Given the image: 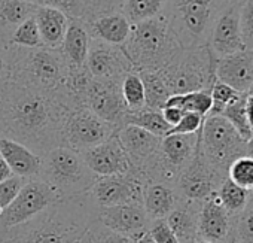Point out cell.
I'll list each match as a JSON object with an SVG mask.
<instances>
[{"instance_id": "1", "label": "cell", "mask_w": 253, "mask_h": 243, "mask_svg": "<svg viewBox=\"0 0 253 243\" xmlns=\"http://www.w3.org/2000/svg\"><path fill=\"white\" fill-rule=\"evenodd\" d=\"M70 110L58 93L14 79L0 82V136L26 145L39 157L64 146L63 130Z\"/></svg>"}, {"instance_id": "2", "label": "cell", "mask_w": 253, "mask_h": 243, "mask_svg": "<svg viewBox=\"0 0 253 243\" xmlns=\"http://www.w3.org/2000/svg\"><path fill=\"white\" fill-rule=\"evenodd\" d=\"M97 210L89 191L61 198L33 219L0 230V243H78Z\"/></svg>"}, {"instance_id": "3", "label": "cell", "mask_w": 253, "mask_h": 243, "mask_svg": "<svg viewBox=\"0 0 253 243\" xmlns=\"http://www.w3.org/2000/svg\"><path fill=\"white\" fill-rule=\"evenodd\" d=\"M121 48L134 70H161L183 49L163 14L133 24Z\"/></svg>"}, {"instance_id": "4", "label": "cell", "mask_w": 253, "mask_h": 243, "mask_svg": "<svg viewBox=\"0 0 253 243\" xmlns=\"http://www.w3.org/2000/svg\"><path fill=\"white\" fill-rule=\"evenodd\" d=\"M229 0H167L163 15L167 18L183 49L209 44L214 21Z\"/></svg>"}, {"instance_id": "5", "label": "cell", "mask_w": 253, "mask_h": 243, "mask_svg": "<svg viewBox=\"0 0 253 243\" xmlns=\"http://www.w3.org/2000/svg\"><path fill=\"white\" fill-rule=\"evenodd\" d=\"M70 75V67L60 48H21L12 45L11 79L41 90L58 93Z\"/></svg>"}, {"instance_id": "6", "label": "cell", "mask_w": 253, "mask_h": 243, "mask_svg": "<svg viewBox=\"0 0 253 243\" xmlns=\"http://www.w3.org/2000/svg\"><path fill=\"white\" fill-rule=\"evenodd\" d=\"M38 178L55 188L61 198H66L88 193L97 175L91 172L79 152L58 146L42 157Z\"/></svg>"}, {"instance_id": "7", "label": "cell", "mask_w": 253, "mask_h": 243, "mask_svg": "<svg viewBox=\"0 0 253 243\" xmlns=\"http://www.w3.org/2000/svg\"><path fill=\"white\" fill-rule=\"evenodd\" d=\"M216 57L209 45L182 52L164 69L158 70L171 94H186L200 90H210L216 81Z\"/></svg>"}, {"instance_id": "8", "label": "cell", "mask_w": 253, "mask_h": 243, "mask_svg": "<svg viewBox=\"0 0 253 243\" xmlns=\"http://www.w3.org/2000/svg\"><path fill=\"white\" fill-rule=\"evenodd\" d=\"M200 148L206 161L223 178L234 160L247 155V142L222 115L204 116L200 129Z\"/></svg>"}, {"instance_id": "9", "label": "cell", "mask_w": 253, "mask_h": 243, "mask_svg": "<svg viewBox=\"0 0 253 243\" xmlns=\"http://www.w3.org/2000/svg\"><path fill=\"white\" fill-rule=\"evenodd\" d=\"M58 200H61L58 191L41 178L26 181L18 195L0 213V230L33 219Z\"/></svg>"}, {"instance_id": "10", "label": "cell", "mask_w": 253, "mask_h": 243, "mask_svg": "<svg viewBox=\"0 0 253 243\" xmlns=\"http://www.w3.org/2000/svg\"><path fill=\"white\" fill-rule=\"evenodd\" d=\"M118 127L101 119L89 109L76 107L66 118L63 130L64 146L76 152H84L110 139Z\"/></svg>"}, {"instance_id": "11", "label": "cell", "mask_w": 253, "mask_h": 243, "mask_svg": "<svg viewBox=\"0 0 253 243\" xmlns=\"http://www.w3.org/2000/svg\"><path fill=\"white\" fill-rule=\"evenodd\" d=\"M119 81L89 78L81 98L82 107L89 109L115 127H122L128 109L122 98Z\"/></svg>"}, {"instance_id": "12", "label": "cell", "mask_w": 253, "mask_h": 243, "mask_svg": "<svg viewBox=\"0 0 253 243\" xmlns=\"http://www.w3.org/2000/svg\"><path fill=\"white\" fill-rule=\"evenodd\" d=\"M145 185L146 182L136 172L97 176L89 190V195L98 209L126 203H142Z\"/></svg>"}, {"instance_id": "13", "label": "cell", "mask_w": 253, "mask_h": 243, "mask_svg": "<svg viewBox=\"0 0 253 243\" xmlns=\"http://www.w3.org/2000/svg\"><path fill=\"white\" fill-rule=\"evenodd\" d=\"M225 178L220 176L203 157L200 142L191 163L179 173L174 188L180 200L203 201L217 191Z\"/></svg>"}, {"instance_id": "14", "label": "cell", "mask_w": 253, "mask_h": 243, "mask_svg": "<svg viewBox=\"0 0 253 243\" xmlns=\"http://www.w3.org/2000/svg\"><path fill=\"white\" fill-rule=\"evenodd\" d=\"M86 69L92 78L119 82H122L128 73L134 72L133 64L121 47L109 45L97 39H91L89 42Z\"/></svg>"}, {"instance_id": "15", "label": "cell", "mask_w": 253, "mask_h": 243, "mask_svg": "<svg viewBox=\"0 0 253 243\" xmlns=\"http://www.w3.org/2000/svg\"><path fill=\"white\" fill-rule=\"evenodd\" d=\"M238 3L240 0H229L213 24L207 45L216 58L246 49L240 29Z\"/></svg>"}, {"instance_id": "16", "label": "cell", "mask_w": 253, "mask_h": 243, "mask_svg": "<svg viewBox=\"0 0 253 243\" xmlns=\"http://www.w3.org/2000/svg\"><path fill=\"white\" fill-rule=\"evenodd\" d=\"M98 221L109 230L136 240L146 233L151 225L142 203H126L110 207H100L97 210Z\"/></svg>"}, {"instance_id": "17", "label": "cell", "mask_w": 253, "mask_h": 243, "mask_svg": "<svg viewBox=\"0 0 253 243\" xmlns=\"http://www.w3.org/2000/svg\"><path fill=\"white\" fill-rule=\"evenodd\" d=\"M116 138L131 163L133 172H142L157 157L163 139L133 124L119 127Z\"/></svg>"}, {"instance_id": "18", "label": "cell", "mask_w": 253, "mask_h": 243, "mask_svg": "<svg viewBox=\"0 0 253 243\" xmlns=\"http://www.w3.org/2000/svg\"><path fill=\"white\" fill-rule=\"evenodd\" d=\"M79 154L85 161V164L97 176L121 175L133 170L128 157H126L125 151L122 149L116 138V133L106 142Z\"/></svg>"}, {"instance_id": "19", "label": "cell", "mask_w": 253, "mask_h": 243, "mask_svg": "<svg viewBox=\"0 0 253 243\" xmlns=\"http://www.w3.org/2000/svg\"><path fill=\"white\" fill-rule=\"evenodd\" d=\"M216 79L232 87L238 93L253 90V51H240L216 58Z\"/></svg>"}, {"instance_id": "20", "label": "cell", "mask_w": 253, "mask_h": 243, "mask_svg": "<svg viewBox=\"0 0 253 243\" xmlns=\"http://www.w3.org/2000/svg\"><path fill=\"white\" fill-rule=\"evenodd\" d=\"M232 216L222 206L217 193L203 200L198 215V239L213 243H225Z\"/></svg>"}, {"instance_id": "21", "label": "cell", "mask_w": 253, "mask_h": 243, "mask_svg": "<svg viewBox=\"0 0 253 243\" xmlns=\"http://www.w3.org/2000/svg\"><path fill=\"white\" fill-rule=\"evenodd\" d=\"M82 23L85 24L91 39H97L115 47H122L125 44L133 26L121 11L100 14Z\"/></svg>"}, {"instance_id": "22", "label": "cell", "mask_w": 253, "mask_h": 243, "mask_svg": "<svg viewBox=\"0 0 253 243\" xmlns=\"http://www.w3.org/2000/svg\"><path fill=\"white\" fill-rule=\"evenodd\" d=\"M0 154L9 166L12 175L26 181L39 176L42 157L35 154L26 145L0 136Z\"/></svg>"}, {"instance_id": "23", "label": "cell", "mask_w": 253, "mask_h": 243, "mask_svg": "<svg viewBox=\"0 0 253 243\" xmlns=\"http://www.w3.org/2000/svg\"><path fill=\"white\" fill-rule=\"evenodd\" d=\"M203 201L179 200L177 206L167 215L166 221L179 243H195L198 240V215Z\"/></svg>"}, {"instance_id": "24", "label": "cell", "mask_w": 253, "mask_h": 243, "mask_svg": "<svg viewBox=\"0 0 253 243\" xmlns=\"http://www.w3.org/2000/svg\"><path fill=\"white\" fill-rule=\"evenodd\" d=\"M91 36L81 20H70L63 44L60 47L70 70H81L86 67V57Z\"/></svg>"}, {"instance_id": "25", "label": "cell", "mask_w": 253, "mask_h": 243, "mask_svg": "<svg viewBox=\"0 0 253 243\" xmlns=\"http://www.w3.org/2000/svg\"><path fill=\"white\" fill-rule=\"evenodd\" d=\"M179 195L174 185L166 182H149L143 191V207L151 221L166 219L167 215L177 206Z\"/></svg>"}, {"instance_id": "26", "label": "cell", "mask_w": 253, "mask_h": 243, "mask_svg": "<svg viewBox=\"0 0 253 243\" xmlns=\"http://www.w3.org/2000/svg\"><path fill=\"white\" fill-rule=\"evenodd\" d=\"M33 17L39 29L42 45L46 48H60L70 18L55 8H36Z\"/></svg>"}, {"instance_id": "27", "label": "cell", "mask_w": 253, "mask_h": 243, "mask_svg": "<svg viewBox=\"0 0 253 243\" xmlns=\"http://www.w3.org/2000/svg\"><path fill=\"white\" fill-rule=\"evenodd\" d=\"M36 11L26 0H0V38L9 42L14 30Z\"/></svg>"}, {"instance_id": "28", "label": "cell", "mask_w": 253, "mask_h": 243, "mask_svg": "<svg viewBox=\"0 0 253 243\" xmlns=\"http://www.w3.org/2000/svg\"><path fill=\"white\" fill-rule=\"evenodd\" d=\"M145 87V107L163 110L167 98L171 96L167 84L158 70H136Z\"/></svg>"}, {"instance_id": "29", "label": "cell", "mask_w": 253, "mask_h": 243, "mask_svg": "<svg viewBox=\"0 0 253 243\" xmlns=\"http://www.w3.org/2000/svg\"><path fill=\"white\" fill-rule=\"evenodd\" d=\"M125 124L137 126L158 138H164L166 135H169V132L171 129L167 121L164 119L161 110H154V109H148V107H143L136 112H128L124 121V126Z\"/></svg>"}, {"instance_id": "30", "label": "cell", "mask_w": 253, "mask_h": 243, "mask_svg": "<svg viewBox=\"0 0 253 243\" xmlns=\"http://www.w3.org/2000/svg\"><path fill=\"white\" fill-rule=\"evenodd\" d=\"M164 106L179 107L183 112H194L201 116H207L211 109L210 90H200L186 94H171Z\"/></svg>"}, {"instance_id": "31", "label": "cell", "mask_w": 253, "mask_h": 243, "mask_svg": "<svg viewBox=\"0 0 253 243\" xmlns=\"http://www.w3.org/2000/svg\"><path fill=\"white\" fill-rule=\"evenodd\" d=\"M225 243H253V191L247 206L232 216Z\"/></svg>"}, {"instance_id": "32", "label": "cell", "mask_w": 253, "mask_h": 243, "mask_svg": "<svg viewBox=\"0 0 253 243\" xmlns=\"http://www.w3.org/2000/svg\"><path fill=\"white\" fill-rule=\"evenodd\" d=\"M167 0H124L121 12L131 24L154 18L163 14Z\"/></svg>"}, {"instance_id": "33", "label": "cell", "mask_w": 253, "mask_h": 243, "mask_svg": "<svg viewBox=\"0 0 253 243\" xmlns=\"http://www.w3.org/2000/svg\"><path fill=\"white\" fill-rule=\"evenodd\" d=\"M216 193H217V197H219L222 206L226 209V212L231 216L240 213L247 206L250 195H252V191H247V190L235 185L228 178H225L222 181V184L219 185Z\"/></svg>"}, {"instance_id": "34", "label": "cell", "mask_w": 253, "mask_h": 243, "mask_svg": "<svg viewBox=\"0 0 253 243\" xmlns=\"http://www.w3.org/2000/svg\"><path fill=\"white\" fill-rule=\"evenodd\" d=\"M121 93L128 112H136L145 107V87L136 70L122 79Z\"/></svg>"}, {"instance_id": "35", "label": "cell", "mask_w": 253, "mask_h": 243, "mask_svg": "<svg viewBox=\"0 0 253 243\" xmlns=\"http://www.w3.org/2000/svg\"><path fill=\"white\" fill-rule=\"evenodd\" d=\"M222 116L229 121V124L237 130V133L243 138V141L247 142L253 136V132L247 123V116H246V93H243L238 100L226 106L225 110L222 112Z\"/></svg>"}, {"instance_id": "36", "label": "cell", "mask_w": 253, "mask_h": 243, "mask_svg": "<svg viewBox=\"0 0 253 243\" xmlns=\"http://www.w3.org/2000/svg\"><path fill=\"white\" fill-rule=\"evenodd\" d=\"M78 243H134V240L109 230L95 218Z\"/></svg>"}, {"instance_id": "37", "label": "cell", "mask_w": 253, "mask_h": 243, "mask_svg": "<svg viewBox=\"0 0 253 243\" xmlns=\"http://www.w3.org/2000/svg\"><path fill=\"white\" fill-rule=\"evenodd\" d=\"M226 178L235 185L247 191H253V157L243 155L234 160L228 167Z\"/></svg>"}, {"instance_id": "38", "label": "cell", "mask_w": 253, "mask_h": 243, "mask_svg": "<svg viewBox=\"0 0 253 243\" xmlns=\"http://www.w3.org/2000/svg\"><path fill=\"white\" fill-rule=\"evenodd\" d=\"M9 44L15 45V47H21V48H38V47H43L42 45V39L39 35V29L36 24L35 17L32 15L30 18H27L26 21H23L12 33Z\"/></svg>"}, {"instance_id": "39", "label": "cell", "mask_w": 253, "mask_h": 243, "mask_svg": "<svg viewBox=\"0 0 253 243\" xmlns=\"http://www.w3.org/2000/svg\"><path fill=\"white\" fill-rule=\"evenodd\" d=\"M210 94H211V109L209 115H222L225 107L234 103L235 100H238L243 93H238L232 87L216 79L210 88Z\"/></svg>"}, {"instance_id": "40", "label": "cell", "mask_w": 253, "mask_h": 243, "mask_svg": "<svg viewBox=\"0 0 253 243\" xmlns=\"http://www.w3.org/2000/svg\"><path fill=\"white\" fill-rule=\"evenodd\" d=\"M36 8H55L64 12L70 20H84L85 5L84 0H26Z\"/></svg>"}, {"instance_id": "41", "label": "cell", "mask_w": 253, "mask_h": 243, "mask_svg": "<svg viewBox=\"0 0 253 243\" xmlns=\"http://www.w3.org/2000/svg\"><path fill=\"white\" fill-rule=\"evenodd\" d=\"M240 29L247 51H253V0H240Z\"/></svg>"}, {"instance_id": "42", "label": "cell", "mask_w": 253, "mask_h": 243, "mask_svg": "<svg viewBox=\"0 0 253 243\" xmlns=\"http://www.w3.org/2000/svg\"><path fill=\"white\" fill-rule=\"evenodd\" d=\"M124 0H84L85 17L82 21L107 12H118L122 8Z\"/></svg>"}, {"instance_id": "43", "label": "cell", "mask_w": 253, "mask_h": 243, "mask_svg": "<svg viewBox=\"0 0 253 243\" xmlns=\"http://www.w3.org/2000/svg\"><path fill=\"white\" fill-rule=\"evenodd\" d=\"M24 182H26V179L15 176V175H11L9 178L0 182V207H2V210L8 204H11L12 200L18 195Z\"/></svg>"}, {"instance_id": "44", "label": "cell", "mask_w": 253, "mask_h": 243, "mask_svg": "<svg viewBox=\"0 0 253 243\" xmlns=\"http://www.w3.org/2000/svg\"><path fill=\"white\" fill-rule=\"evenodd\" d=\"M203 121H204V116L194 113V112H186L180 118L179 123L170 129L169 135H192V133H197L203 126Z\"/></svg>"}, {"instance_id": "45", "label": "cell", "mask_w": 253, "mask_h": 243, "mask_svg": "<svg viewBox=\"0 0 253 243\" xmlns=\"http://www.w3.org/2000/svg\"><path fill=\"white\" fill-rule=\"evenodd\" d=\"M148 231H149V234L152 236V239L157 243H179L177 237L170 230V227H169L166 219L151 221V225H149Z\"/></svg>"}, {"instance_id": "46", "label": "cell", "mask_w": 253, "mask_h": 243, "mask_svg": "<svg viewBox=\"0 0 253 243\" xmlns=\"http://www.w3.org/2000/svg\"><path fill=\"white\" fill-rule=\"evenodd\" d=\"M12 69V44L0 38V82L11 79Z\"/></svg>"}, {"instance_id": "47", "label": "cell", "mask_w": 253, "mask_h": 243, "mask_svg": "<svg viewBox=\"0 0 253 243\" xmlns=\"http://www.w3.org/2000/svg\"><path fill=\"white\" fill-rule=\"evenodd\" d=\"M161 113H163V116H164V119L169 123V126L170 127H174L179 121H180V118L186 113V112H183L182 109H179V107H173V106H164L163 107V110H161Z\"/></svg>"}, {"instance_id": "48", "label": "cell", "mask_w": 253, "mask_h": 243, "mask_svg": "<svg viewBox=\"0 0 253 243\" xmlns=\"http://www.w3.org/2000/svg\"><path fill=\"white\" fill-rule=\"evenodd\" d=\"M246 116H247V123L253 132V90L246 93Z\"/></svg>"}, {"instance_id": "49", "label": "cell", "mask_w": 253, "mask_h": 243, "mask_svg": "<svg viewBox=\"0 0 253 243\" xmlns=\"http://www.w3.org/2000/svg\"><path fill=\"white\" fill-rule=\"evenodd\" d=\"M11 175H12V172H11L9 166H8L6 161L3 160L2 154H0V182L5 181L6 178H9Z\"/></svg>"}, {"instance_id": "50", "label": "cell", "mask_w": 253, "mask_h": 243, "mask_svg": "<svg viewBox=\"0 0 253 243\" xmlns=\"http://www.w3.org/2000/svg\"><path fill=\"white\" fill-rule=\"evenodd\" d=\"M134 243H157V242L152 239V236L149 234V231H146V233H143L142 236H139V237L134 240Z\"/></svg>"}, {"instance_id": "51", "label": "cell", "mask_w": 253, "mask_h": 243, "mask_svg": "<svg viewBox=\"0 0 253 243\" xmlns=\"http://www.w3.org/2000/svg\"><path fill=\"white\" fill-rule=\"evenodd\" d=\"M247 155L253 157V136L247 141Z\"/></svg>"}, {"instance_id": "52", "label": "cell", "mask_w": 253, "mask_h": 243, "mask_svg": "<svg viewBox=\"0 0 253 243\" xmlns=\"http://www.w3.org/2000/svg\"><path fill=\"white\" fill-rule=\"evenodd\" d=\"M195 243H213V242H209V240H201V239H198Z\"/></svg>"}, {"instance_id": "53", "label": "cell", "mask_w": 253, "mask_h": 243, "mask_svg": "<svg viewBox=\"0 0 253 243\" xmlns=\"http://www.w3.org/2000/svg\"><path fill=\"white\" fill-rule=\"evenodd\" d=\"M0 213H2V207H0Z\"/></svg>"}]
</instances>
